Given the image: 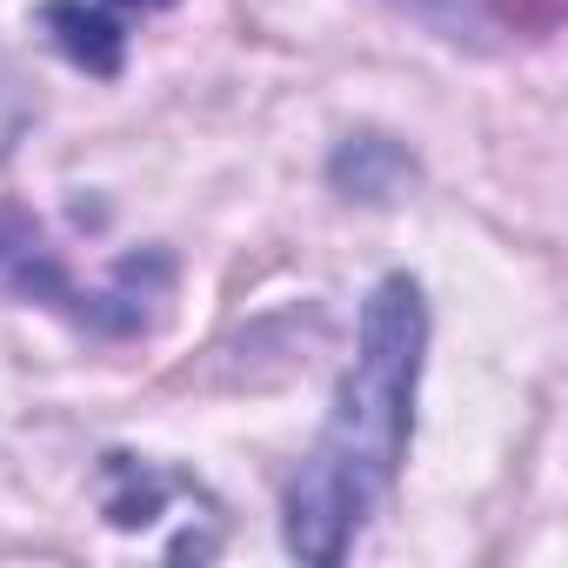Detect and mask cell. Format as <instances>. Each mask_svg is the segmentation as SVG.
<instances>
[{
	"label": "cell",
	"mask_w": 568,
	"mask_h": 568,
	"mask_svg": "<svg viewBox=\"0 0 568 568\" xmlns=\"http://www.w3.org/2000/svg\"><path fill=\"white\" fill-rule=\"evenodd\" d=\"M422 362H428V295L415 274H388L362 302L355 362L335 388V408H328L308 462L288 481V501H281L288 555L335 568L362 541V528L382 515V501L395 495V475L408 462Z\"/></svg>",
	"instance_id": "6da1fadb"
},
{
	"label": "cell",
	"mask_w": 568,
	"mask_h": 568,
	"mask_svg": "<svg viewBox=\"0 0 568 568\" xmlns=\"http://www.w3.org/2000/svg\"><path fill=\"white\" fill-rule=\"evenodd\" d=\"M0 288L21 302H48L68 322L94 328V335H141L161 322L168 295H174V261L168 254H128L101 288H81V281L54 261V247L41 241L34 221L0 214Z\"/></svg>",
	"instance_id": "7a4b0ae2"
},
{
	"label": "cell",
	"mask_w": 568,
	"mask_h": 568,
	"mask_svg": "<svg viewBox=\"0 0 568 568\" xmlns=\"http://www.w3.org/2000/svg\"><path fill=\"white\" fill-rule=\"evenodd\" d=\"M174 0H41V28L48 41L81 68V74H101L114 81L121 61H128V41L148 14H168Z\"/></svg>",
	"instance_id": "3957f363"
},
{
	"label": "cell",
	"mask_w": 568,
	"mask_h": 568,
	"mask_svg": "<svg viewBox=\"0 0 568 568\" xmlns=\"http://www.w3.org/2000/svg\"><path fill=\"white\" fill-rule=\"evenodd\" d=\"M328 181H335L348 201L382 207V201H395V194L415 181V161H408V148L388 141V134H348V141L335 148V161H328Z\"/></svg>",
	"instance_id": "277c9868"
},
{
	"label": "cell",
	"mask_w": 568,
	"mask_h": 568,
	"mask_svg": "<svg viewBox=\"0 0 568 568\" xmlns=\"http://www.w3.org/2000/svg\"><path fill=\"white\" fill-rule=\"evenodd\" d=\"M28 128H34V88H28V74L8 54H0V161L21 148Z\"/></svg>",
	"instance_id": "5b68a950"
}]
</instances>
